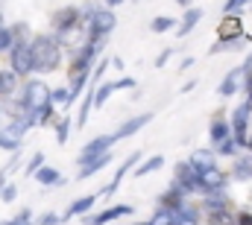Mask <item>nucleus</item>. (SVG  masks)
Returning a JSON list of instances; mask_svg holds the SVG:
<instances>
[{
  "label": "nucleus",
  "mask_w": 252,
  "mask_h": 225,
  "mask_svg": "<svg viewBox=\"0 0 252 225\" xmlns=\"http://www.w3.org/2000/svg\"><path fill=\"white\" fill-rule=\"evenodd\" d=\"M64 47H67V38H59L56 32H35V35L30 38L35 76H47V73L62 70Z\"/></svg>",
  "instance_id": "nucleus-1"
},
{
  "label": "nucleus",
  "mask_w": 252,
  "mask_h": 225,
  "mask_svg": "<svg viewBox=\"0 0 252 225\" xmlns=\"http://www.w3.org/2000/svg\"><path fill=\"white\" fill-rule=\"evenodd\" d=\"M82 27L88 41H106L118 29V15L109 6H85L82 9Z\"/></svg>",
  "instance_id": "nucleus-2"
},
{
  "label": "nucleus",
  "mask_w": 252,
  "mask_h": 225,
  "mask_svg": "<svg viewBox=\"0 0 252 225\" xmlns=\"http://www.w3.org/2000/svg\"><path fill=\"white\" fill-rule=\"evenodd\" d=\"M50 85L44 82V76H27L24 79V85H21V103L30 109V112L38 114V109H44L47 103H50Z\"/></svg>",
  "instance_id": "nucleus-3"
},
{
  "label": "nucleus",
  "mask_w": 252,
  "mask_h": 225,
  "mask_svg": "<svg viewBox=\"0 0 252 225\" xmlns=\"http://www.w3.org/2000/svg\"><path fill=\"white\" fill-rule=\"evenodd\" d=\"M76 29H82V9L79 6H59L50 15V32H56L59 38H67Z\"/></svg>",
  "instance_id": "nucleus-4"
},
{
  "label": "nucleus",
  "mask_w": 252,
  "mask_h": 225,
  "mask_svg": "<svg viewBox=\"0 0 252 225\" xmlns=\"http://www.w3.org/2000/svg\"><path fill=\"white\" fill-rule=\"evenodd\" d=\"M9 58V67L21 76V82L27 76H35V64H32V50H30V41H15V47L6 53Z\"/></svg>",
  "instance_id": "nucleus-5"
},
{
  "label": "nucleus",
  "mask_w": 252,
  "mask_h": 225,
  "mask_svg": "<svg viewBox=\"0 0 252 225\" xmlns=\"http://www.w3.org/2000/svg\"><path fill=\"white\" fill-rule=\"evenodd\" d=\"M250 120H252V100H244L232 117H229V123H232V135H235V141L247 149V143H250Z\"/></svg>",
  "instance_id": "nucleus-6"
},
{
  "label": "nucleus",
  "mask_w": 252,
  "mask_h": 225,
  "mask_svg": "<svg viewBox=\"0 0 252 225\" xmlns=\"http://www.w3.org/2000/svg\"><path fill=\"white\" fill-rule=\"evenodd\" d=\"M173 181H179L185 190H188V196H202V184H199V169L193 167L190 161H179L176 167H173Z\"/></svg>",
  "instance_id": "nucleus-7"
},
{
  "label": "nucleus",
  "mask_w": 252,
  "mask_h": 225,
  "mask_svg": "<svg viewBox=\"0 0 252 225\" xmlns=\"http://www.w3.org/2000/svg\"><path fill=\"white\" fill-rule=\"evenodd\" d=\"M141 161H144V152H129L124 161L118 164V169H115V178H112V181H109V184H106V187H103L100 193H103V196H115V193L121 190V181H124L126 175H129L132 169L138 167Z\"/></svg>",
  "instance_id": "nucleus-8"
},
{
  "label": "nucleus",
  "mask_w": 252,
  "mask_h": 225,
  "mask_svg": "<svg viewBox=\"0 0 252 225\" xmlns=\"http://www.w3.org/2000/svg\"><path fill=\"white\" fill-rule=\"evenodd\" d=\"M121 217H132V205H109V208H103L97 214L88 211L79 220H82V225H109V223H115V220H121Z\"/></svg>",
  "instance_id": "nucleus-9"
},
{
  "label": "nucleus",
  "mask_w": 252,
  "mask_h": 225,
  "mask_svg": "<svg viewBox=\"0 0 252 225\" xmlns=\"http://www.w3.org/2000/svg\"><path fill=\"white\" fill-rule=\"evenodd\" d=\"M115 143H118V135H115V132H112V135H97V138H91V141L82 146V152L76 155V164H85V161H91V158L109 152Z\"/></svg>",
  "instance_id": "nucleus-10"
},
{
  "label": "nucleus",
  "mask_w": 252,
  "mask_h": 225,
  "mask_svg": "<svg viewBox=\"0 0 252 225\" xmlns=\"http://www.w3.org/2000/svg\"><path fill=\"white\" fill-rule=\"evenodd\" d=\"M244 12H223L220 24H217V38H238L244 35Z\"/></svg>",
  "instance_id": "nucleus-11"
},
{
  "label": "nucleus",
  "mask_w": 252,
  "mask_h": 225,
  "mask_svg": "<svg viewBox=\"0 0 252 225\" xmlns=\"http://www.w3.org/2000/svg\"><path fill=\"white\" fill-rule=\"evenodd\" d=\"M244 76H247V67H244V64L232 67V70L223 76V82H220L217 94H220V97H235L238 91H244Z\"/></svg>",
  "instance_id": "nucleus-12"
},
{
  "label": "nucleus",
  "mask_w": 252,
  "mask_h": 225,
  "mask_svg": "<svg viewBox=\"0 0 252 225\" xmlns=\"http://www.w3.org/2000/svg\"><path fill=\"white\" fill-rule=\"evenodd\" d=\"M188 199H190V196H188V190H185V187H182L179 181H170V187H167V190H164V193H161V196H158L156 202H158L161 208L179 211V208H182V205H185Z\"/></svg>",
  "instance_id": "nucleus-13"
},
{
  "label": "nucleus",
  "mask_w": 252,
  "mask_h": 225,
  "mask_svg": "<svg viewBox=\"0 0 252 225\" xmlns=\"http://www.w3.org/2000/svg\"><path fill=\"white\" fill-rule=\"evenodd\" d=\"M226 138H232V123L226 120L223 112H217L211 117V123H208V141H211V146H217V143H223Z\"/></svg>",
  "instance_id": "nucleus-14"
},
{
  "label": "nucleus",
  "mask_w": 252,
  "mask_h": 225,
  "mask_svg": "<svg viewBox=\"0 0 252 225\" xmlns=\"http://www.w3.org/2000/svg\"><path fill=\"white\" fill-rule=\"evenodd\" d=\"M199 184H202V196L208 190H223L229 184V172H223L220 167H208L199 172Z\"/></svg>",
  "instance_id": "nucleus-15"
},
{
  "label": "nucleus",
  "mask_w": 252,
  "mask_h": 225,
  "mask_svg": "<svg viewBox=\"0 0 252 225\" xmlns=\"http://www.w3.org/2000/svg\"><path fill=\"white\" fill-rule=\"evenodd\" d=\"M199 208H202V217H208V214H217V211H226V208H232V205H229V196H226V187H223V190H208V193L202 196Z\"/></svg>",
  "instance_id": "nucleus-16"
},
{
  "label": "nucleus",
  "mask_w": 252,
  "mask_h": 225,
  "mask_svg": "<svg viewBox=\"0 0 252 225\" xmlns=\"http://www.w3.org/2000/svg\"><path fill=\"white\" fill-rule=\"evenodd\" d=\"M103 193H88V196H79L76 202H70L67 208L62 211V220L67 223V220H76V217H82V214H88L94 205H97V199H100Z\"/></svg>",
  "instance_id": "nucleus-17"
},
{
  "label": "nucleus",
  "mask_w": 252,
  "mask_h": 225,
  "mask_svg": "<svg viewBox=\"0 0 252 225\" xmlns=\"http://www.w3.org/2000/svg\"><path fill=\"white\" fill-rule=\"evenodd\" d=\"M229 178H235V181H250L252 178V152L247 149H241L235 158H232V169H229Z\"/></svg>",
  "instance_id": "nucleus-18"
},
{
  "label": "nucleus",
  "mask_w": 252,
  "mask_h": 225,
  "mask_svg": "<svg viewBox=\"0 0 252 225\" xmlns=\"http://www.w3.org/2000/svg\"><path fill=\"white\" fill-rule=\"evenodd\" d=\"M153 117H156L153 112H141V114H135V117H129L126 123H121V129L115 132V135H118V141H124V138H132L135 132H141L144 126H150V123H153Z\"/></svg>",
  "instance_id": "nucleus-19"
},
{
  "label": "nucleus",
  "mask_w": 252,
  "mask_h": 225,
  "mask_svg": "<svg viewBox=\"0 0 252 225\" xmlns=\"http://www.w3.org/2000/svg\"><path fill=\"white\" fill-rule=\"evenodd\" d=\"M115 161V155H112V149L109 152H103V155H97V158H91V161H85V164H79V172H76V181H85V178H91V175H97L103 167H109Z\"/></svg>",
  "instance_id": "nucleus-20"
},
{
  "label": "nucleus",
  "mask_w": 252,
  "mask_h": 225,
  "mask_svg": "<svg viewBox=\"0 0 252 225\" xmlns=\"http://www.w3.org/2000/svg\"><path fill=\"white\" fill-rule=\"evenodd\" d=\"M32 178H35L41 187H64V184H67V178H64L56 167H50V164H44V167L38 169Z\"/></svg>",
  "instance_id": "nucleus-21"
},
{
  "label": "nucleus",
  "mask_w": 252,
  "mask_h": 225,
  "mask_svg": "<svg viewBox=\"0 0 252 225\" xmlns=\"http://www.w3.org/2000/svg\"><path fill=\"white\" fill-rule=\"evenodd\" d=\"M202 15H205V12H202L199 6H188V9H185V15H182V21H179V27H176V35H179V38L190 35V32H193V27L202 21Z\"/></svg>",
  "instance_id": "nucleus-22"
},
{
  "label": "nucleus",
  "mask_w": 252,
  "mask_h": 225,
  "mask_svg": "<svg viewBox=\"0 0 252 225\" xmlns=\"http://www.w3.org/2000/svg\"><path fill=\"white\" fill-rule=\"evenodd\" d=\"M18 85H21V76H18L12 67H0V100H9V97H15Z\"/></svg>",
  "instance_id": "nucleus-23"
},
{
  "label": "nucleus",
  "mask_w": 252,
  "mask_h": 225,
  "mask_svg": "<svg viewBox=\"0 0 252 225\" xmlns=\"http://www.w3.org/2000/svg\"><path fill=\"white\" fill-rule=\"evenodd\" d=\"M161 167H164V155H150V158H144L138 167L132 169V178H147V175L158 172Z\"/></svg>",
  "instance_id": "nucleus-24"
},
{
  "label": "nucleus",
  "mask_w": 252,
  "mask_h": 225,
  "mask_svg": "<svg viewBox=\"0 0 252 225\" xmlns=\"http://www.w3.org/2000/svg\"><path fill=\"white\" fill-rule=\"evenodd\" d=\"M188 161L202 172V169H208V167H217V152L214 149H196V152H190Z\"/></svg>",
  "instance_id": "nucleus-25"
},
{
  "label": "nucleus",
  "mask_w": 252,
  "mask_h": 225,
  "mask_svg": "<svg viewBox=\"0 0 252 225\" xmlns=\"http://www.w3.org/2000/svg\"><path fill=\"white\" fill-rule=\"evenodd\" d=\"M150 225H179V211H170V208H156V214L147 220Z\"/></svg>",
  "instance_id": "nucleus-26"
},
{
  "label": "nucleus",
  "mask_w": 252,
  "mask_h": 225,
  "mask_svg": "<svg viewBox=\"0 0 252 225\" xmlns=\"http://www.w3.org/2000/svg\"><path fill=\"white\" fill-rule=\"evenodd\" d=\"M115 91H118V79H115V82H100V85L94 88V109H103Z\"/></svg>",
  "instance_id": "nucleus-27"
},
{
  "label": "nucleus",
  "mask_w": 252,
  "mask_h": 225,
  "mask_svg": "<svg viewBox=\"0 0 252 225\" xmlns=\"http://www.w3.org/2000/svg\"><path fill=\"white\" fill-rule=\"evenodd\" d=\"M176 27H179V21L170 18V15H156V18L150 21V32H156V35L170 32V29H176Z\"/></svg>",
  "instance_id": "nucleus-28"
},
{
  "label": "nucleus",
  "mask_w": 252,
  "mask_h": 225,
  "mask_svg": "<svg viewBox=\"0 0 252 225\" xmlns=\"http://www.w3.org/2000/svg\"><path fill=\"white\" fill-rule=\"evenodd\" d=\"M73 129H76V120H70V117H59L56 120V143L59 146L67 143V138L73 135Z\"/></svg>",
  "instance_id": "nucleus-29"
},
{
  "label": "nucleus",
  "mask_w": 252,
  "mask_h": 225,
  "mask_svg": "<svg viewBox=\"0 0 252 225\" xmlns=\"http://www.w3.org/2000/svg\"><path fill=\"white\" fill-rule=\"evenodd\" d=\"M50 103H56L59 109H70L73 106V94H70V85H59L50 91Z\"/></svg>",
  "instance_id": "nucleus-30"
},
{
  "label": "nucleus",
  "mask_w": 252,
  "mask_h": 225,
  "mask_svg": "<svg viewBox=\"0 0 252 225\" xmlns=\"http://www.w3.org/2000/svg\"><path fill=\"white\" fill-rule=\"evenodd\" d=\"M211 149H214L217 155H223V158H235V155H238L244 146H241V143L235 141V135H232V138H226L223 143H217V146H211Z\"/></svg>",
  "instance_id": "nucleus-31"
},
{
  "label": "nucleus",
  "mask_w": 252,
  "mask_h": 225,
  "mask_svg": "<svg viewBox=\"0 0 252 225\" xmlns=\"http://www.w3.org/2000/svg\"><path fill=\"white\" fill-rule=\"evenodd\" d=\"M56 103H47L44 109H38V114H35V126H56Z\"/></svg>",
  "instance_id": "nucleus-32"
},
{
  "label": "nucleus",
  "mask_w": 252,
  "mask_h": 225,
  "mask_svg": "<svg viewBox=\"0 0 252 225\" xmlns=\"http://www.w3.org/2000/svg\"><path fill=\"white\" fill-rule=\"evenodd\" d=\"M9 29H12V38H15V41H30V38L35 35L27 21H15V24H9Z\"/></svg>",
  "instance_id": "nucleus-33"
},
{
  "label": "nucleus",
  "mask_w": 252,
  "mask_h": 225,
  "mask_svg": "<svg viewBox=\"0 0 252 225\" xmlns=\"http://www.w3.org/2000/svg\"><path fill=\"white\" fill-rule=\"evenodd\" d=\"M0 149H3V152H18V149H21V141H18L6 126L0 129Z\"/></svg>",
  "instance_id": "nucleus-34"
},
{
  "label": "nucleus",
  "mask_w": 252,
  "mask_h": 225,
  "mask_svg": "<svg viewBox=\"0 0 252 225\" xmlns=\"http://www.w3.org/2000/svg\"><path fill=\"white\" fill-rule=\"evenodd\" d=\"M41 167H44V152H35V155L27 161V167H24V178H32Z\"/></svg>",
  "instance_id": "nucleus-35"
},
{
  "label": "nucleus",
  "mask_w": 252,
  "mask_h": 225,
  "mask_svg": "<svg viewBox=\"0 0 252 225\" xmlns=\"http://www.w3.org/2000/svg\"><path fill=\"white\" fill-rule=\"evenodd\" d=\"M12 47H15L12 29H9V24H3V27H0V56H6V53H9Z\"/></svg>",
  "instance_id": "nucleus-36"
},
{
  "label": "nucleus",
  "mask_w": 252,
  "mask_h": 225,
  "mask_svg": "<svg viewBox=\"0 0 252 225\" xmlns=\"http://www.w3.org/2000/svg\"><path fill=\"white\" fill-rule=\"evenodd\" d=\"M62 214H56V211H44V214H38L35 217V225H62Z\"/></svg>",
  "instance_id": "nucleus-37"
},
{
  "label": "nucleus",
  "mask_w": 252,
  "mask_h": 225,
  "mask_svg": "<svg viewBox=\"0 0 252 225\" xmlns=\"http://www.w3.org/2000/svg\"><path fill=\"white\" fill-rule=\"evenodd\" d=\"M12 225H35V217H32V211H30V208H21V211L12 217Z\"/></svg>",
  "instance_id": "nucleus-38"
},
{
  "label": "nucleus",
  "mask_w": 252,
  "mask_h": 225,
  "mask_svg": "<svg viewBox=\"0 0 252 225\" xmlns=\"http://www.w3.org/2000/svg\"><path fill=\"white\" fill-rule=\"evenodd\" d=\"M15 199H18V184H12V181H9V184H6V187L0 190V202H6V205H12Z\"/></svg>",
  "instance_id": "nucleus-39"
},
{
  "label": "nucleus",
  "mask_w": 252,
  "mask_h": 225,
  "mask_svg": "<svg viewBox=\"0 0 252 225\" xmlns=\"http://www.w3.org/2000/svg\"><path fill=\"white\" fill-rule=\"evenodd\" d=\"M135 88H138V82L132 76H121L118 79V91H135Z\"/></svg>",
  "instance_id": "nucleus-40"
},
{
  "label": "nucleus",
  "mask_w": 252,
  "mask_h": 225,
  "mask_svg": "<svg viewBox=\"0 0 252 225\" xmlns=\"http://www.w3.org/2000/svg\"><path fill=\"white\" fill-rule=\"evenodd\" d=\"M241 6H244V0H226L223 12H241Z\"/></svg>",
  "instance_id": "nucleus-41"
},
{
  "label": "nucleus",
  "mask_w": 252,
  "mask_h": 225,
  "mask_svg": "<svg viewBox=\"0 0 252 225\" xmlns=\"http://www.w3.org/2000/svg\"><path fill=\"white\" fill-rule=\"evenodd\" d=\"M235 217H238V225H252V211H241Z\"/></svg>",
  "instance_id": "nucleus-42"
},
{
  "label": "nucleus",
  "mask_w": 252,
  "mask_h": 225,
  "mask_svg": "<svg viewBox=\"0 0 252 225\" xmlns=\"http://www.w3.org/2000/svg\"><path fill=\"white\" fill-rule=\"evenodd\" d=\"M244 94H247V100H252V70L244 76Z\"/></svg>",
  "instance_id": "nucleus-43"
},
{
  "label": "nucleus",
  "mask_w": 252,
  "mask_h": 225,
  "mask_svg": "<svg viewBox=\"0 0 252 225\" xmlns=\"http://www.w3.org/2000/svg\"><path fill=\"white\" fill-rule=\"evenodd\" d=\"M173 56V50H161V56L156 58V67H164V64H167V58Z\"/></svg>",
  "instance_id": "nucleus-44"
},
{
  "label": "nucleus",
  "mask_w": 252,
  "mask_h": 225,
  "mask_svg": "<svg viewBox=\"0 0 252 225\" xmlns=\"http://www.w3.org/2000/svg\"><path fill=\"white\" fill-rule=\"evenodd\" d=\"M193 61H196V58H182V64H179V70H182V73H185V70H188V67H193Z\"/></svg>",
  "instance_id": "nucleus-45"
},
{
  "label": "nucleus",
  "mask_w": 252,
  "mask_h": 225,
  "mask_svg": "<svg viewBox=\"0 0 252 225\" xmlns=\"http://www.w3.org/2000/svg\"><path fill=\"white\" fill-rule=\"evenodd\" d=\"M121 3H126V0H103V6H109V9H118Z\"/></svg>",
  "instance_id": "nucleus-46"
},
{
  "label": "nucleus",
  "mask_w": 252,
  "mask_h": 225,
  "mask_svg": "<svg viewBox=\"0 0 252 225\" xmlns=\"http://www.w3.org/2000/svg\"><path fill=\"white\" fill-rule=\"evenodd\" d=\"M193 88H196V82H185V85H182V94H188V91H193Z\"/></svg>",
  "instance_id": "nucleus-47"
},
{
  "label": "nucleus",
  "mask_w": 252,
  "mask_h": 225,
  "mask_svg": "<svg viewBox=\"0 0 252 225\" xmlns=\"http://www.w3.org/2000/svg\"><path fill=\"white\" fill-rule=\"evenodd\" d=\"M176 3H179L182 9H188V6H193V0H176Z\"/></svg>",
  "instance_id": "nucleus-48"
},
{
  "label": "nucleus",
  "mask_w": 252,
  "mask_h": 225,
  "mask_svg": "<svg viewBox=\"0 0 252 225\" xmlns=\"http://www.w3.org/2000/svg\"><path fill=\"white\" fill-rule=\"evenodd\" d=\"M179 225H199L196 220H179Z\"/></svg>",
  "instance_id": "nucleus-49"
},
{
  "label": "nucleus",
  "mask_w": 252,
  "mask_h": 225,
  "mask_svg": "<svg viewBox=\"0 0 252 225\" xmlns=\"http://www.w3.org/2000/svg\"><path fill=\"white\" fill-rule=\"evenodd\" d=\"M247 149L252 152V129H250V143H247Z\"/></svg>",
  "instance_id": "nucleus-50"
},
{
  "label": "nucleus",
  "mask_w": 252,
  "mask_h": 225,
  "mask_svg": "<svg viewBox=\"0 0 252 225\" xmlns=\"http://www.w3.org/2000/svg\"><path fill=\"white\" fill-rule=\"evenodd\" d=\"M3 24H6V21H3V9H0V27H3Z\"/></svg>",
  "instance_id": "nucleus-51"
},
{
  "label": "nucleus",
  "mask_w": 252,
  "mask_h": 225,
  "mask_svg": "<svg viewBox=\"0 0 252 225\" xmlns=\"http://www.w3.org/2000/svg\"><path fill=\"white\" fill-rule=\"evenodd\" d=\"M0 225H12V220H3V223H0Z\"/></svg>",
  "instance_id": "nucleus-52"
},
{
  "label": "nucleus",
  "mask_w": 252,
  "mask_h": 225,
  "mask_svg": "<svg viewBox=\"0 0 252 225\" xmlns=\"http://www.w3.org/2000/svg\"><path fill=\"white\" fill-rule=\"evenodd\" d=\"M135 225H150V223H135Z\"/></svg>",
  "instance_id": "nucleus-53"
},
{
  "label": "nucleus",
  "mask_w": 252,
  "mask_h": 225,
  "mask_svg": "<svg viewBox=\"0 0 252 225\" xmlns=\"http://www.w3.org/2000/svg\"><path fill=\"white\" fill-rule=\"evenodd\" d=\"M135 3H138V0H135Z\"/></svg>",
  "instance_id": "nucleus-54"
}]
</instances>
